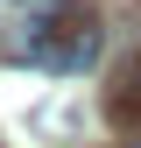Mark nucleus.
<instances>
[{"mask_svg": "<svg viewBox=\"0 0 141 148\" xmlns=\"http://www.w3.org/2000/svg\"><path fill=\"white\" fill-rule=\"evenodd\" d=\"M127 148H141V134H134V141H127Z\"/></svg>", "mask_w": 141, "mask_h": 148, "instance_id": "7ed1b4c3", "label": "nucleus"}, {"mask_svg": "<svg viewBox=\"0 0 141 148\" xmlns=\"http://www.w3.org/2000/svg\"><path fill=\"white\" fill-rule=\"evenodd\" d=\"M28 7H35V0H28Z\"/></svg>", "mask_w": 141, "mask_h": 148, "instance_id": "20e7f679", "label": "nucleus"}, {"mask_svg": "<svg viewBox=\"0 0 141 148\" xmlns=\"http://www.w3.org/2000/svg\"><path fill=\"white\" fill-rule=\"evenodd\" d=\"M7 49L28 57L35 71H49V78H85V71L99 64V49H106V28L78 0H70V7H28L21 35H14Z\"/></svg>", "mask_w": 141, "mask_h": 148, "instance_id": "f257e3e1", "label": "nucleus"}, {"mask_svg": "<svg viewBox=\"0 0 141 148\" xmlns=\"http://www.w3.org/2000/svg\"><path fill=\"white\" fill-rule=\"evenodd\" d=\"M106 113H113V127H127V134H141V49L127 64H120L113 92H106Z\"/></svg>", "mask_w": 141, "mask_h": 148, "instance_id": "f03ea898", "label": "nucleus"}]
</instances>
